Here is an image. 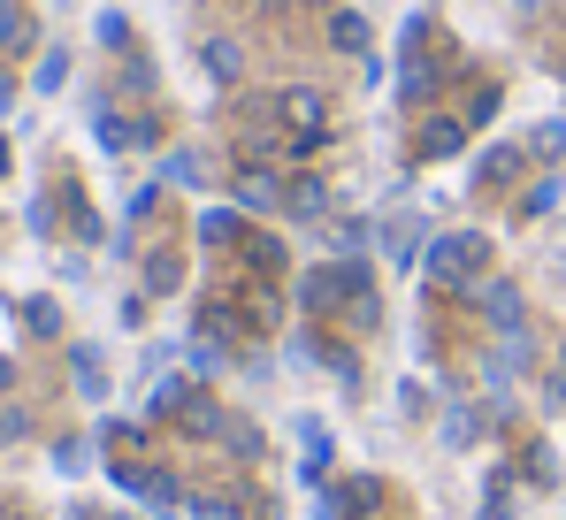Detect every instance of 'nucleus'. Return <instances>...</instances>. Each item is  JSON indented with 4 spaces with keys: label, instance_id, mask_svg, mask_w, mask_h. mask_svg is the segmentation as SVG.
Masks as SVG:
<instances>
[{
    "label": "nucleus",
    "instance_id": "nucleus-1",
    "mask_svg": "<svg viewBox=\"0 0 566 520\" xmlns=\"http://www.w3.org/2000/svg\"><path fill=\"white\" fill-rule=\"evenodd\" d=\"M298 299H306L314 314H353L360 330L376 322V275H368L360 260H329V268H314V275L298 283Z\"/></svg>",
    "mask_w": 566,
    "mask_h": 520
},
{
    "label": "nucleus",
    "instance_id": "nucleus-2",
    "mask_svg": "<svg viewBox=\"0 0 566 520\" xmlns=\"http://www.w3.org/2000/svg\"><path fill=\"white\" fill-rule=\"evenodd\" d=\"M482 260H490V238L452 230V238H437V246H429V283H468Z\"/></svg>",
    "mask_w": 566,
    "mask_h": 520
},
{
    "label": "nucleus",
    "instance_id": "nucleus-3",
    "mask_svg": "<svg viewBox=\"0 0 566 520\" xmlns=\"http://www.w3.org/2000/svg\"><path fill=\"white\" fill-rule=\"evenodd\" d=\"M115 482H123V490H138L146 506H177V482H169L161 467H130V459H123V467H115Z\"/></svg>",
    "mask_w": 566,
    "mask_h": 520
},
{
    "label": "nucleus",
    "instance_id": "nucleus-4",
    "mask_svg": "<svg viewBox=\"0 0 566 520\" xmlns=\"http://www.w3.org/2000/svg\"><path fill=\"white\" fill-rule=\"evenodd\" d=\"M482 314L513 337V330H521V291H513V283H490V291H482Z\"/></svg>",
    "mask_w": 566,
    "mask_h": 520
},
{
    "label": "nucleus",
    "instance_id": "nucleus-5",
    "mask_svg": "<svg viewBox=\"0 0 566 520\" xmlns=\"http://www.w3.org/2000/svg\"><path fill=\"white\" fill-rule=\"evenodd\" d=\"M269 107H276L283 123H298V131H322V100H314V92H276Z\"/></svg>",
    "mask_w": 566,
    "mask_h": 520
},
{
    "label": "nucleus",
    "instance_id": "nucleus-6",
    "mask_svg": "<svg viewBox=\"0 0 566 520\" xmlns=\"http://www.w3.org/2000/svg\"><path fill=\"white\" fill-rule=\"evenodd\" d=\"M238 238H245V222H238L230 207H207V215H199V246H238Z\"/></svg>",
    "mask_w": 566,
    "mask_h": 520
},
{
    "label": "nucleus",
    "instance_id": "nucleus-7",
    "mask_svg": "<svg viewBox=\"0 0 566 520\" xmlns=\"http://www.w3.org/2000/svg\"><path fill=\"white\" fill-rule=\"evenodd\" d=\"M15 46H31V15L15 0H0V54H15Z\"/></svg>",
    "mask_w": 566,
    "mask_h": 520
},
{
    "label": "nucleus",
    "instance_id": "nucleus-8",
    "mask_svg": "<svg viewBox=\"0 0 566 520\" xmlns=\"http://www.w3.org/2000/svg\"><path fill=\"white\" fill-rule=\"evenodd\" d=\"M70 367H77V391H85V398H99V391H107V375H99V352H93V345L70 352Z\"/></svg>",
    "mask_w": 566,
    "mask_h": 520
},
{
    "label": "nucleus",
    "instance_id": "nucleus-9",
    "mask_svg": "<svg viewBox=\"0 0 566 520\" xmlns=\"http://www.w3.org/2000/svg\"><path fill=\"white\" fill-rule=\"evenodd\" d=\"M177 283H185V260H177V253L146 260V291H177Z\"/></svg>",
    "mask_w": 566,
    "mask_h": 520
},
{
    "label": "nucleus",
    "instance_id": "nucleus-10",
    "mask_svg": "<svg viewBox=\"0 0 566 520\" xmlns=\"http://www.w3.org/2000/svg\"><path fill=\"white\" fill-rule=\"evenodd\" d=\"M460 123H421V154H460Z\"/></svg>",
    "mask_w": 566,
    "mask_h": 520
},
{
    "label": "nucleus",
    "instance_id": "nucleus-11",
    "mask_svg": "<svg viewBox=\"0 0 566 520\" xmlns=\"http://www.w3.org/2000/svg\"><path fill=\"white\" fill-rule=\"evenodd\" d=\"M245 260H253L261 275H283V246L276 238H245Z\"/></svg>",
    "mask_w": 566,
    "mask_h": 520
},
{
    "label": "nucleus",
    "instance_id": "nucleus-12",
    "mask_svg": "<svg viewBox=\"0 0 566 520\" xmlns=\"http://www.w3.org/2000/svg\"><path fill=\"white\" fill-rule=\"evenodd\" d=\"M276 199H283V191L269 184V176H253V169H245V184H238V207H276Z\"/></svg>",
    "mask_w": 566,
    "mask_h": 520
},
{
    "label": "nucleus",
    "instance_id": "nucleus-13",
    "mask_svg": "<svg viewBox=\"0 0 566 520\" xmlns=\"http://www.w3.org/2000/svg\"><path fill=\"white\" fill-rule=\"evenodd\" d=\"M207 70H214V77H238V70H245V54H238L230 39H214V46H207Z\"/></svg>",
    "mask_w": 566,
    "mask_h": 520
},
{
    "label": "nucleus",
    "instance_id": "nucleus-14",
    "mask_svg": "<svg viewBox=\"0 0 566 520\" xmlns=\"http://www.w3.org/2000/svg\"><path fill=\"white\" fill-rule=\"evenodd\" d=\"M23 322H31L39 337H54V330H62V314H54V299H31V306H23Z\"/></svg>",
    "mask_w": 566,
    "mask_h": 520
},
{
    "label": "nucleus",
    "instance_id": "nucleus-15",
    "mask_svg": "<svg viewBox=\"0 0 566 520\" xmlns=\"http://www.w3.org/2000/svg\"><path fill=\"white\" fill-rule=\"evenodd\" d=\"M329 39H337V46H368V23H360V15H337Z\"/></svg>",
    "mask_w": 566,
    "mask_h": 520
},
{
    "label": "nucleus",
    "instance_id": "nucleus-16",
    "mask_svg": "<svg viewBox=\"0 0 566 520\" xmlns=\"http://www.w3.org/2000/svg\"><path fill=\"white\" fill-rule=\"evenodd\" d=\"M513 169H521V154H482V184H505Z\"/></svg>",
    "mask_w": 566,
    "mask_h": 520
},
{
    "label": "nucleus",
    "instance_id": "nucleus-17",
    "mask_svg": "<svg viewBox=\"0 0 566 520\" xmlns=\"http://www.w3.org/2000/svg\"><path fill=\"white\" fill-rule=\"evenodd\" d=\"M85 459H93V451H85V444H77V436H70V444H54V467H62V475H77V467H85Z\"/></svg>",
    "mask_w": 566,
    "mask_h": 520
},
{
    "label": "nucleus",
    "instance_id": "nucleus-18",
    "mask_svg": "<svg viewBox=\"0 0 566 520\" xmlns=\"http://www.w3.org/2000/svg\"><path fill=\"white\" fill-rule=\"evenodd\" d=\"M169 184H199V154H169Z\"/></svg>",
    "mask_w": 566,
    "mask_h": 520
},
{
    "label": "nucleus",
    "instance_id": "nucleus-19",
    "mask_svg": "<svg viewBox=\"0 0 566 520\" xmlns=\"http://www.w3.org/2000/svg\"><path fill=\"white\" fill-rule=\"evenodd\" d=\"M536 154H566V131H559V123H544V131H536Z\"/></svg>",
    "mask_w": 566,
    "mask_h": 520
},
{
    "label": "nucleus",
    "instance_id": "nucleus-20",
    "mask_svg": "<svg viewBox=\"0 0 566 520\" xmlns=\"http://www.w3.org/2000/svg\"><path fill=\"white\" fill-rule=\"evenodd\" d=\"M8 100H15V85H8V77H0V115H8Z\"/></svg>",
    "mask_w": 566,
    "mask_h": 520
},
{
    "label": "nucleus",
    "instance_id": "nucleus-21",
    "mask_svg": "<svg viewBox=\"0 0 566 520\" xmlns=\"http://www.w3.org/2000/svg\"><path fill=\"white\" fill-rule=\"evenodd\" d=\"M8 383H15V367H8V360H0V391H8Z\"/></svg>",
    "mask_w": 566,
    "mask_h": 520
}]
</instances>
